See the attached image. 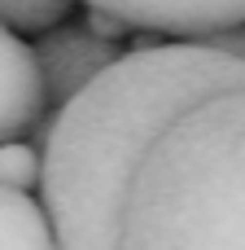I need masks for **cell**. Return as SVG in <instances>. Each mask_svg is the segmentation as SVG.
Returning a JSON list of instances; mask_svg holds the SVG:
<instances>
[{"label":"cell","mask_w":245,"mask_h":250,"mask_svg":"<svg viewBox=\"0 0 245 250\" xmlns=\"http://www.w3.org/2000/svg\"><path fill=\"white\" fill-rule=\"evenodd\" d=\"M241 83L245 62L202 40H145L83 83L39 149V202L57 250H118L127 193L158 136L197 101Z\"/></svg>","instance_id":"obj_1"},{"label":"cell","mask_w":245,"mask_h":250,"mask_svg":"<svg viewBox=\"0 0 245 250\" xmlns=\"http://www.w3.org/2000/svg\"><path fill=\"white\" fill-rule=\"evenodd\" d=\"M118 250H245V83L158 136L127 193Z\"/></svg>","instance_id":"obj_2"},{"label":"cell","mask_w":245,"mask_h":250,"mask_svg":"<svg viewBox=\"0 0 245 250\" xmlns=\"http://www.w3.org/2000/svg\"><path fill=\"white\" fill-rule=\"evenodd\" d=\"M88 9H105L127 31L140 35H171V40H202L224 26L245 22V0H83Z\"/></svg>","instance_id":"obj_3"},{"label":"cell","mask_w":245,"mask_h":250,"mask_svg":"<svg viewBox=\"0 0 245 250\" xmlns=\"http://www.w3.org/2000/svg\"><path fill=\"white\" fill-rule=\"evenodd\" d=\"M118 44L114 40H101L96 31L88 26H53L39 35L35 44V62H39V75H44V88H48V101L61 110L83 83H92L110 62H118Z\"/></svg>","instance_id":"obj_4"},{"label":"cell","mask_w":245,"mask_h":250,"mask_svg":"<svg viewBox=\"0 0 245 250\" xmlns=\"http://www.w3.org/2000/svg\"><path fill=\"white\" fill-rule=\"evenodd\" d=\"M48 88L35 62V48L22 44L18 31L0 26V145L4 141H26L48 119Z\"/></svg>","instance_id":"obj_5"},{"label":"cell","mask_w":245,"mask_h":250,"mask_svg":"<svg viewBox=\"0 0 245 250\" xmlns=\"http://www.w3.org/2000/svg\"><path fill=\"white\" fill-rule=\"evenodd\" d=\"M0 250H57L44 202L26 189L0 185Z\"/></svg>","instance_id":"obj_6"},{"label":"cell","mask_w":245,"mask_h":250,"mask_svg":"<svg viewBox=\"0 0 245 250\" xmlns=\"http://www.w3.org/2000/svg\"><path fill=\"white\" fill-rule=\"evenodd\" d=\"M75 0H0V26L18 35H44L66 22Z\"/></svg>","instance_id":"obj_7"},{"label":"cell","mask_w":245,"mask_h":250,"mask_svg":"<svg viewBox=\"0 0 245 250\" xmlns=\"http://www.w3.org/2000/svg\"><path fill=\"white\" fill-rule=\"evenodd\" d=\"M39 171H44V154L31 141H4L0 145V185L9 189H39Z\"/></svg>","instance_id":"obj_8"},{"label":"cell","mask_w":245,"mask_h":250,"mask_svg":"<svg viewBox=\"0 0 245 250\" xmlns=\"http://www.w3.org/2000/svg\"><path fill=\"white\" fill-rule=\"evenodd\" d=\"M202 44H210V48H219V53H228V57L245 62V22H241V26H224V31L202 35Z\"/></svg>","instance_id":"obj_9"},{"label":"cell","mask_w":245,"mask_h":250,"mask_svg":"<svg viewBox=\"0 0 245 250\" xmlns=\"http://www.w3.org/2000/svg\"><path fill=\"white\" fill-rule=\"evenodd\" d=\"M83 26H88V31H96L101 40H114V44L127 35V22H118V18H114V13H105V9H88V22H83Z\"/></svg>","instance_id":"obj_10"}]
</instances>
